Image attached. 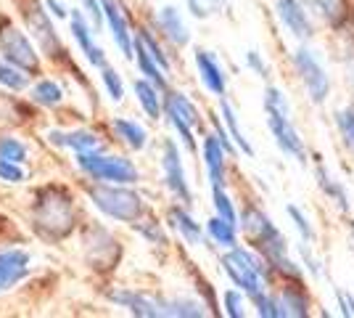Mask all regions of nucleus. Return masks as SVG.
Masks as SVG:
<instances>
[{
    "label": "nucleus",
    "mask_w": 354,
    "mask_h": 318,
    "mask_svg": "<svg viewBox=\"0 0 354 318\" xmlns=\"http://www.w3.org/2000/svg\"><path fill=\"white\" fill-rule=\"evenodd\" d=\"M241 226L249 233V239L257 244V249L265 255L275 268L291 273V276H299V268H296L291 260L286 258V236H283L278 226L267 218L262 210L257 207H249L241 215Z\"/></svg>",
    "instance_id": "nucleus-1"
},
{
    "label": "nucleus",
    "mask_w": 354,
    "mask_h": 318,
    "mask_svg": "<svg viewBox=\"0 0 354 318\" xmlns=\"http://www.w3.org/2000/svg\"><path fill=\"white\" fill-rule=\"evenodd\" d=\"M88 197L106 218L119 220V223H138L146 212L140 194H135L133 188L119 186V183H95L88 188Z\"/></svg>",
    "instance_id": "nucleus-2"
},
{
    "label": "nucleus",
    "mask_w": 354,
    "mask_h": 318,
    "mask_svg": "<svg viewBox=\"0 0 354 318\" xmlns=\"http://www.w3.org/2000/svg\"><path fill=\"white\" fill-rule=\"evenodd\" d=\"M35 226L48 239H61L74 228L72 197L61 188H45L35 204Z\"/></svg>",
    "instance_id": "nucleus-3"
},
{
    "label": "nucleus",
    "mask_w": 354,
    "mask_h": 318,
    "mask_svg": "<svg viewBox=\"0 0 354 318\" xmlns=\"http://www.w3.org/2000/svg\"><path fill=\"white\" fill-rule=\"evenodd\" d=\"M77 167L93 178L95 183H119V186H133L140 181L138 167L124 159V157H114V154L98 152H82L77 154Z\"/></svg>",
    "instance_id": "nucleus-4"
},
{
    "label": "nucleus",
    "mask_w": 354,
    "mask_h": 318,
    "mask_svg": "<svg viewBox=\"0 0 354 318\" xmlns=\"http://www.w3.org/2000/svg\"><path fill=\"white\" fill-rule=\"evenodd\" d=\"M0 56L30 77L40 72V53L32 37L24 30H19L8 16H0Z\"/></svg>",
    "instance_id": "nucleus-5"
},
{
    "label": "nucleus",
    "mask_w": 354,
    "mask_h": 318,
    "mask_svg": "<svg viewBox=\"0 0 354 318\" xmlns=\"http://www.w3.org/2000/svg\"><path fill=\"white\" fill-rule=\"evenodd\" d=\"M222 265H225V273L233 279V284L241 287V292L254 297L257 292L265 289V265L246 249L230 247L227 255L222 258Z\"/></svg>",
    "instance_id": "nucleus-6"
},
{
    "label": "nucleus",
    "mask_w": 354,
    "mask_h": 318,
    "mask_svg": "<svg viewBox=\"0 0 354 318\" xmlns=\"http://www.w3.org/2000/svg\"><path fill=\"white\" fill-rule=\"evenodd\" d=\"M164 114H167L169 125H172V127L177 130L180 141H183V143H185L191 152H196V138H193V127L201 122L196 104H193V101L188 98V96H185V93L167 91V96H164Z\"/></svg>",
    "instance_id": "nucleus-7"
},
{
    "label": "nucleus",
    "mask_w": 354,
    "mask_h": 318,
    "mask_svg": "<svg viewBox=\"0 0 354 318\" xmlns=\"http://www.w3.org/2000/svg\"><path fill=\"white\" fill-rule=\"evenodd\" d=\"M265 112H267V125H270V130L275 136L278 149L304 165L307 162V149H304V141L299 138V130L294 127V122H291V109L265 104Z\"/></svg>",
    "instance_id": "nucleus-8"
},
{
    "label": "nucleus",
    "mask_w": 354,
    "mask_h": 318,
    "mask_svg": "<svg viewBox=\"0 0 354 318\" xmlns=\"http://www.w3.org/2000/svg\"><path fill=\"white\" fill-rule=\"evenodd\" d=\"M294 64H296V72L301 77L304 88L310 93V98L315 104H323L330 93V80H328V72L325 67L320 64V59L312 53L310 48H296L294 53Z\"/></svg>",
    "instance_id": "nucleus-9"
},
{
    "label": "nucleus",
    "mask_w": 354,
    "mask_h": 318,
    "mask_svg": "<svg viewBox=\"0 0 354 318\" xmlns=\"http://www.w3.org/2000/svg\"><path fill=\"white\" fill-rule=\"evenodd\" d=\"M162 170H164V183L172 191V197H177L183 204H191L193 194H191V186H188V178H185L183 157L177 152V143L169 141V138L164 141V149H162Z\"/></svg>",
    "instance_id": "nucleus-10"
},
{
    "label": "nucleus",
    "mask_w": 354,
    "mask_h": 318,
    "mask_svg": "<svg viewBox=\"0 0 354 318\" xmlns=\"http://www.w3.org/2000/svg\"><path fill=\"white\" fill-rule=\"evenodd\" d=\"M24 19H27L30 32L37 37V43H40V48H43V53L53 56V59H59V53H66V51H61L59 35L53 32V21H50V16H48L43 3H37V0H35L32 6H27Z\"/></svg>",
    "instance_id": "nucleus-11"
},
{
    "label": "nucleus",
    "mask_w": 354,
    "mask_h": 318,
    "mask_svg": "<svg viewBox=\"0 0 354 318\" xmlns=\"http://www.w3.org/2000/svg\"><path fill=\"white\" fill-rule=\"evenodd\" d=\"M66 21H69V32H72V37L77 40V46H80V51H82V56L88 59L90 67L101 69L104 64H109L104 48L95 43V35H93V27L88 24V16H85V11H77V8H72Z\"/></svg>",
    "instance_id": "nucleus-12"
},
{
    "label": "nucleus",
    "mask_w": 354,
    "mask_h": 318,
    "mask_svg": "<svg viewBox=\"0 0 354 318\" xmlns=\"http://www.w3.org/2000/svg\"><path fill=\"white\" fill-rule=\"evenodd\" d=\"M101 3V16H104L106 27L111 32L114 43L122 51L124 59H133V30H130V21L122 11L117 0H98Z\"/></svg>",
    "instance_id": "nucleus-13"
},
{
    "label": "nucleus",
    "mask_w": 354,
    "mask_h": 318,
    "mask_svg": "<svg viewBox=\"0 0 354 318\" xmlns=\"http://www.w3.org/2000/svg\"><path fill=\"white\" fill-rule=\"evenodd\" d=\"M32 265V255L21 247H8L0 249V294L14 289L19 281L27 279Z\"/></svg>",
    "instance_id": "nucleus-14"
},
{
    "label": "nucleus",
    "mask_w": 354,
    "mask_h": 318,
    "mask_svg": "<svg viewBox=\"0 0 354 318\" xmlns=\"http://www.w3.org/2000/svg\"><path fill=\"white\" fill-rule=\"evenodd\" d=\"M45 141L56 149H69L74 154L82 152H98L101 149V138L95 136L93 130L85 127H77V130H59V127H50L45 130Z\"/></svg>",
    "instance_id": "nucleus-15"
},
{
    "label": "nucleus",
    "mask_w": 354,
    "mask_h": 318,
    "mask_svg": "<svg viewBox=\"0 0 354 318\" xmlns=\"http://www.w3.org/2000/svg\"><path fill=\"white\" fill-rule=\"evenodd\" d=\"M109 300L117 303L119 308H127L133 316L140 318H159L164 316V300L148 297L143 292H133V289H114L109 292Z\"/></svg>",
    "instance_id": "nucleus-16"
},
{
    "label": "nucleus",
    "mask_w": 354,
    "mask_h": 318,
    "mask_svg": "<svg viewBox=\"0 0 354 318\" xmlns=\"http://www.w3.org/2000/svg\"><path fill=\"white\" fill-rule=\"evenodd\" d=\"M196 69H198V77H201L204 88L212 91L214 96L225 98V93H227V75H225V69L217 61V56L204 51V48H198L196 51Z\"/></svg>",
    "instance_id": "nucleus-17"
},
{
    "label": "nucleus",
    "mask_w": 354,
    "mask_h": 318,
    "mask_svg": "<svg viewBox=\"0 0 354 318\" xmlns=\"http://www.w3.org/2000/svg\"><path fill=\"white\" fill-rule=\"evenodd\" d=\"M156 24H159V30L164 32V37H167L172 46L183 48L191 43V30H188L185 19H183V14H180V8H175V6H164V8H159Z\"/></svg>",
    "instance_id": "nucleus-18"
},
{
    "label": "nucleus",
    "mask_w": 354,
    "mask_h": 318,
    "mask_svg": "<svg viewBox=\"0 0 354 318\" xmlns=\"http://www.w3.org/2000/svg\"><path fill=\"white\" fill-rule=\"evenodd\" d=\"M275 8H278V19L291 30V35L301 37V40L312 37V21L299 0H278Z\"/></svg>",
    "instance_id": "nucleus-19"
},
{
    "label": "nucleus",
    "mask_w": 354,
    "mask_h": 318,
    "mask_svg": "<svg viewBox=\"0 0 354 318\" xmlns=\"http://www.w3.org/2000/svg\"><path fill=\"white\" fill-rule=\"evenodd\" d=\"M201 152H204V165H207V173H209V183L212 186H225V146L220 143V138L214 136V133H209L204 138V146H201Z\"/></svg>",
    "instance_id": "nucleus-20"
},
{
    "label": "nucleus",
    "mask_w": 354,
    "mask_h": 318,
    "mask_svg": "<svg viewBox=\"0 0 354 318\" xmlns=\"http://www.w3.org/2000/svg\"><path fill=\"white\" fill-rule=\"evenodd\" d=\"M133 59L138 61V69H140V75L146 77L148 82H153L159 91H167V85H169V82H167V72L148 56V51L143 48V43L135 37V32H133Z\"/></svg>",
    "instance_id": "nucleus-21"
},
{
    "label": "nucleus",
    "mask_w": 354,
    "mask_h": 318,
    "mask_svg": "<svg viewBox=\"0 0 354 318\" xmlns=\"http://www.w3.org/2000/svg\"><path fill=\"white\" fill-rule=\"evenodd\" d=\"M133 91H135V98H138L140 109L146 112L151 120H159L164 114V98L159 96L162 91H159L153 82H148L146 77H143V80H135Z\"/></svg>",
    "instance_id": "nucleus-22"
},
{
    "label": "nucleus",
    "mask_w": 354,
    "mask_h": 318,
    "mask_svg": "<svg viewBox=\"0 0 354 318\" xmlns=\"http://www.w3.org/2000/svg\"><path fill=\"white\" fill-rule=\"evenodd\" d=\"M111 130L117 133V138L127 146V149H133V152H140V149H146L148 143V133L143 125H138L135 120H127V117H117V120H111Z\"/></svg>",
    "instance_id": "nucleus-23"
},
{
    "label": "nucleus",
    "mask_w": 354,
    "mask_h": 318,
    "mask_svg": "<svg viewBox=\"0 0 354 318\" xmlns=\"http://www.w3.org/2000/svg\"><path fill=\"white\" fill-rule=\"evenodd\" d=\"M220 114H222V120H225V125H227V136H230V141L236 143L238 152L246 154V157H254V146L249 143L246 133L241 130V125H238L236 109H233V104H230L227 98H222V101H220Z\"/></svg>",
    "instance_id": "nucleus-24"
},
{
    "label": "nucleus",
    "mask_w": 354,
    "mask_h": 318,
    "mask_svg": "<svg viewBox=\"0 0 354 318\" xmlns=\"http://www.w3.org/2000/svg\"><path fill=\"white\" fill-rule=\"evenodd\" d=\"M169 223H172V228H175L177 233L188 244H193V247L204 244V228L198 226L183 207H172V210H169Z\"/></svg>",
    "instance_id": "nucleus-25"
},
{
    "label": "nucleus",
    "mask_w": 354,
    "mask_h": 318,
    "mask_svg": "<svg viewBox=\"0 0 354 318\" xmlns=\"http://www.w3.org/2000/svg\"><path fill=\"white\" fill-rule=\"evenodd\" d=\"M32 101L37 106H43V109H56V106L64 104V88H61L56 80H37L35 85H32Z\"/></svg>",
    "instance_id": "nucleus-26"
},
{
    "label": "nucleus",
    "mask_w": 354,
    "mask_h": 318,
    "mask_svg": "<svg viewBox=\"0 0 354 318\" xmlns=\"http://www.w3.org/2000/svg\"><path fill=\"white\" fill-rule=\"evenodd\" d=\"M207 236L214 244H220V247H225V249H230V247H236V242H238L236 223H227V220H222L220 215H214L212 220H207Z\"/></svg>",
    "instance_id": "nucleus-27"
},
{
    "label": "nucleus",
    "mask_w": 354,
    "mask_h": 318,
    "mask_svg": "<svg viewBox=\"0 0 354 318\" xmlns=\"http://www.w3.org/2000/svg\"><path fill=\"white\" fill-rule=\"evenodd\" d=\"M0 88L14 91V93L27 91V88H30V75L21 72L19 67H14L11 61H6L0 56Z\"/></svg>",
    "instance_id": "nucleus-28"
},
{
    "label": "nucleus",
    "mask_w": 354,
    "mask_h": 318,
    "mask_svg": "<svg viewBox=\"0 0 354 318\" xmlns=\"http://www.w3.org/2000/svg\"><path fill=\"white\" fill-rule=\"evenodd\" d=\"M317 181H320V188H323L325 194L339 204L341 210H349V197H346L344 186H341L339 181H333V178H330V173H328L323 165H317Z\"/></svg>",
    "instance_id": "nucleus-29"
},
{
    "label": "nucleus",
    "mask_w": 354,
    "mask_h": 318,
    "mask_svg": "<svg viewBox=\"0 0 354 318\" xmlns=\"http://www.w3.org/2000/svg\"><path fill=\"white\" fill-rule=\"evenodd\" d=\"M275 300H278V308H281V318L307 316V300H304V294H299L294 289H286L281 297H275Z\"/></svg>",
    "instance_id": "nucleus-30"
},
{
    "label": "nucleus",
    "mask_w": 354,
    "mask_h": 318,
    "mask_svg": "<svg viewBox=\"0 0 354 318\" xmlns=\"http://www.w3.org/2000/svg\"><path fill=\"white\" fill-rule=\"evenodd\" d=\"M310 6L323 16L328 24H339L346 16V0H310Z\"/></svg>",
    "instance_id": "nucleus-31"
},
{
    "label": "nucleus",
    "mask_w": 354,
    "mask_h": 318,
    "mask_svg": "<svg viewBox=\"0 0 354 318\" xmlns=\"http://www.w3.org/2000/svg\"><path fill=\"white\" fill-rule=\"evenodd\" d=\"M30 149L24 141H19L14 136H0V159H11V162H27Z\"/></svg>",
    "instance_id": "nucleus-32"
},
{
    "label": "nucleus",
    "mask_w": 354,
    "mask_h": 318,
    "mask_svg": "<svg viewBox=\"0 0 354 318\" xmlns=\"http://www.w3.org/2000/svg\"><path fill=\"white\" fill-rule=\"evenodd\" d=\"M101 82H104L106 96H109L111 101H122V98H124V82H122V75H119L111 64H104V67H101Z\"/></svg>",
    "instance_id": "nucleus-33"
},
{
    "label": "nucleus",
    "mask_w": 354,
    "mask_h": 318,
    "mask_svg": "<svg viewBox=\"0 0 354 318\" xmlns=\"http://www.w3.org/2000/svg\"><path fill=\"white\" fill-rule=\"evenodd\" d=\"M212 204H214V212L220 215L222 220L238 223V212H236V207H233V199L225 194L222 186H212Z\"/></svg>",
    "instance_id": "nucleus-34"
},
{
    "label": "nucleus",
    "mask_w": 354,
    "mask_h": 318,
    "mask_svg": "<svg viewBox=\"0 0 354 318\" xmlns=\"http://www.w3.org/2000/svg\"><path fill=\"white\" fill-rule=\"evenodd\" d=\"M135 37L143 43V48L148 51V56L156 61V64H159V67L164 69V72H169V59H167L164 48L159 46V40H156V37H153V35H151L148 30H138V32H135Z\"/></svg>",
    "instance_id": "nucleus-35"
},
{
    "label": "nucleus",
    "mask_w": 354,
    "mask_h": 318,
    "mask_svg": "<svg viewBox=\"0 0 354 318\" xmlns=\"http://www.w3.org/2000/svg\"><path fill=\"white\" fill-rule=\"evenodd\" d=\"M30 173L24 170L21 162H11V159H0V183H8V186H21L27 183Z\"/></svg>",
    "instance_id": "nucleus-36"
},
{
    "label": "nucleus",
    "mask_w": 354,
    "mask_h": 318,
    "mask_svg": "<svg viewBox=\"0 0 354 318\" xmlns=\"http://www.w3.org/2000/svg\"><path fill=\"white\" fill-rule=\"evenodd\" d=\"M164 316H185V318H198L204 316L201 305L193 300H164Z\"/></svg>",
    "instance_id": "nucleus-37"
},
{
    "label": "nucleus",
    "mask_w": 354,
    "mask_h": 318,
    "mask_svg": "<svg viewBox=\"0 0 354 318\" xmlns=\"http://www.w3.org/2000/svg\"><path fill=\"white\" fill-rule=\"evenodd\" d=\"M336 127H339L344 143L354 152V109H339L336 112Z\"/></svg>",
    "instance_id": "nucleus-38"
},
{
    "label": "nucleus",
    "mask_w": 354,
    "mask_h": 318,
    "mask_svg": "<svg viewBox=\"0 0 354 318\" xmlns=\"http://www.w3.org/2000/svg\"><path fill=\"white\" fill-rule=\"evenodd\" d=\"M288 218L294 220V226H296V231L301 233V239L307 244H312L315 242V228H312V223H310V218L304 215V212L299 210L296 204H288Z\"/></svg>",
    "instance_id": "nucleus-39"
},
{
    "label": "nucleus",
    "mask_w": 354,
    "mask_h": 318,
    "mask_svg": "<svg viewBox=\"0 0 354 318\" xmlns=\"http://www.w3.org/2000/svg\"><path fill=\"white\" fill-rule=\"evenodd\" d=\"M222 300H225V313H227L230 318L246 316V300H243V294H241L238 289H227Z\"/></svg>",
    "instance_id": "nucleus-40"
},
{
    "label": "nucleus",
    "mask_w": 354,
    "mask_h": 318,
    "mask_svg": "<svg viewBox=\"0 0 354 318\" xmlns=\"http://www.w3.org/2000/svg\"><path fill=\"white\" fill-rule=\"evenodd\" d=\"M254 305H257V313L265 318H281V308H278V300L270 297L265 289L254 294Z\"/></svg>",
    "instance_id": "nucleus-41"
},
{
    "label": "nucleus",
    "mask_w": 354,
    "mask_h": 318,
    "mask_svg": "<svg viewBox=\"0 0 354 318\" xmlns=\"http://www.w3.org/2000/svg\"><path fill=\"white\" fill-rule=\"evenodd\" d=\"M138 226V231L146 236V239H151V242H159L164 244V233H162V228L156 226L153 220H143V223H135Z\"/></svg>",
    "instance_id": "nucleus-42"
},
{
    "label": "nucleus",
    "mask_w": 354,
    "mask_h": 318,
    "mask_svg": "<svg viewBox=\"0 0 354 318\" xmlns=\"http://www.w3.org/2000/svg\"><path fill=\"white\" fill-rule=\"evenodd\" d=\"M45 11L50 19H59V21H66L69 19V8H66V3H61V0H45Z\"/></svg>",
    "instance_id": "nucleus-43"
},
{
    "label": "nucleus",
    "mask_w": 354,
    "mask_h": 318,
    "mask_svg": "<svg viewBox=\"0 0 354 318\" xmlns=\"http://www.w3.org/2000/svg\"><path fill=\"white\" fill-rule=\"evenodd\" d=\"M246 67H249L254 75L267 77V64H265V59L257 53V51H249V53H246Z\"/></svg>",
    "instance_id": "nucleus-44"
},
{
    "label": "nucleus",
    "mask_w": 354,
    "mask_h": 318,
    "mask_svg": "<svg viewBox=\"0 0 354 318\" xmlns=\"http://www.w3.org/2000/svg\"><path fill=\"white\" fill-rule=\"evenodd\" d=\"M336 300H339V308L344 316L354 318V297L349 292H344V289H336Z\"/></svg>",
    "instance_id": "nucleus-45"
},
{
    "label": "nucleus",
    "mask_w": 354,
    "mask_h": 318,
    "mask_svg": "<svg viewBox=\"0 0 354 318\" xmlns=\"http://www.w3.org/2000/svg\"><path fill=\"white\" fill-rule=\"evenodd\" d=\"M82 6H85L88 16L93 19V24H101V21H104V16H101V3H98V0H82Z\"/></svg>",
    "instance_id": "nucleus-46"
},
{
    "label": "nucleus",
    "mask_w": 354,
    "mask_h": 318,
    "mask_svg": "<svg viewBox=\"0 0 354 318\" xmlns=\"http://www.w3.org/2000/svg\"><path fill=\"white\" fill-rule=\"evenodd\" d=\"M188 8H191V14L198 16V19H207L209 16V8L201 3V0H188Z\"/></svg>",
    "instance_id": "nucleus-47"
},
{
    "label": "nucleus",
    "mask_w": 354,
    "mask_h": 318,
    "mask_svg": "<svg viewBox=\"0 0 354 318\" xmlns=\"http://www.w3.org/2000/svg\"><path fill=\"white\" fill-rule=\"evenodd\" d=\"M212 3H214V6H222V3H225V0H212Z\"/></svg>",
    "instance_id": "nucleus-48"
}]
</instances>
